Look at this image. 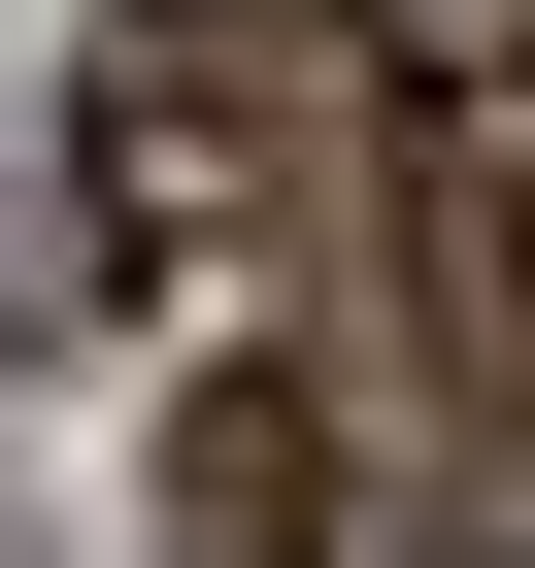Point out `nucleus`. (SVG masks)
<instances>
[{
  "label": "nucleus",
  "mask_w": 535,
  "mask_h": 568,
  "mask_svg": "<svg viewBox=\"0 0 535 568\" xmlns=\"http://www.w3.org/2000/svg\"><path fill=\"white\" fill-rule=\"evenodd\" d=\"M402 302H435L468 435L535 468V168H502V134H402Z\"/></svg>",
  "instance_id": "obj_2"
},
{
  "label": "nucleus",
  "mask_w": 535,
  "mask_h": 568,
  "mask_svg": "<svg viewBox=\"0 0 535 568\" xmlns=\"http://www.w3.org/2000/svg\"><path fill=\"white\" fill-rule=\"evenodd\" d=\"M335 68H369V0H101L0 302H34V335H101V302H268V234H302V168H335Z\"/></svg>",
  "instance_id": "obj_1"
},
{
  "label": "nucleus",
  "mask_w": 535,
  "mask_h": 568,
  "mask_svg": "<svg viewBox=\"0 0 535 568\" xmlns=\"http://www.w3.org/2000/svg\"><path fill=\"white\" fill-rule=\"evenodd\" d=\"M168 568H335V402L302 368H201L168 402Z\"/></svg>",
  "instance_id": "obj_3"
},
{
  "label": "nucleus",
  "mask_w": 535,
  "mask_h": 568,
  "mask_svg": "<svg viewBox=\"0 0 535 568\" xmlns=\"http://www.w3.org/2000/svg\"><path fill=\"white\" fill-rule=\"evenodd\" d=\"M402 568H535V535H502V501H435V535H402Z\"/></svg>",
  "instance_id": "obj_4"
}]
</instances>
